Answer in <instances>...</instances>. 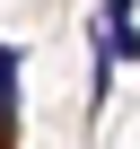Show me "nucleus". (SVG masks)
Returning a JSON list of instances; mask_svg holds the SVG:
<instances>
[{
  "instance_id": "obj_1",
  "label": "nucleus",
  "mask_w": 140,
  "mask_h": 149,
  "mask_svg": "<svg viewBox=\"0 0 140 149\" xmlns=\"http://www.w3.org/2000/svg\"><path fill=\"white\" fill-rule=\"evenodd\" d=\"M96 44L114 61H140V0H105V18H96Z\"/></svg>"
},
{
  "instance_id": "obj_2",
  "label": "nucleus",
  "mask_w": 140,
  "mask_h": 149,
  "mask_svg": "<svg viewBox=\"0 0 140 149\" xmlns=\"http://www.w3.org/2000/svg\"><path fill=\"white\" fill-rule=\"evenodd\" d=\"M18 79H26V53L0 44V132H18Z\"/></svg>"
}]
</instances>
